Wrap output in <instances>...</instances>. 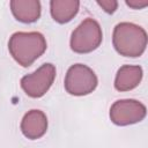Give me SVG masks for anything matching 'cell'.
I'll return each instance as SVG.
<instances>
[{"label":"cell","mask_w":148,"mask_h":148,"mask_svg":"<svg viewBox=\"0 0 148 148\" xmlns=\"http://www.w3.org/2000/svg\"><path fill=\"white\" fill-rule=\"evenodd\" d=\"M103 40V32L99 23L87 17L83 20L71 35V49L76 53H89L95 51Z\"/></svg>","instance_id":"cell-3"},{"label":"cell","mask_w":148,"mask_h":148,"mask_svg":"<svg viewBox=\"0 0 148 148\" xmlns=\"http://www.w3.org/2000/svg\"><path fill=\"white\" fill-rule=\"evenodd\" d=\"M146 106L136 99H119L110 108V119L118 126L136 124L146 117Z\"/></svg>","instance_id":"cell-6"},{"label":"cell","mask_w":148,"mask_h":148,"mask_svg":"<svg viewBox=\"0 0 148 148\" xmlns=\"http://www.w3.org/2000/svg\"><path fill=\"white\" fill-rule=\"evenodd\" d=\"M142 68L138 65L121 66L114 77V88L118 91H128L136 88L142 80Z\"/></svg>","instance_id":"cell-9"},{"label":"cell","mask_w":148,"mask_h":148,"mask_svg":"<svg viewBox=\"0 0 148 148\" xmlns=\"http://www.w3.org/2000/svg\"><path fill=\"white\" fill-rule=\"evenodd\" d=\"M47 131V117L40 110L28 111L21 121V132L30 140H37L42 138Z\"/></svg>","instance_id":"cell-7"},{"label":"cell","mask_w":148,"mask_h":148,"mask_svg":"<svg viewBox=\"0 0 148 148\" xmlns=\"http://www.w3.org/2000/svg\"><path fill=\"white\" fill-rule=\"evenodd\" d=\"M12 14L22 23H32L40 16V2L38 0H12L9 2Z\"/></svg>","instance_id":"cell-8"},{"label":"cell","mask_w":148,"mask_h":148,"mask_svg":"<svg viewBox=\"0 0 148 148\" xmlns=\"http://www.w3.org/2000/svg\"><path fill=\"white\" fill-rule=\"evenodd\" d=\"M56 67L52 64H44L35 72L21 79V88L32 98L44 96L51 88L56 79Z\"/></svg>","instance_id":"cell-5"},{"label":"cell","mask_w":148,"mask_h":148,"mask_svg":"<svg viewBox=\"0 0 148 148\" xmlns=\"http://www.w3.org/2000/svg\"><path fill=\"white\" fill-rule=\"evenodd\" d=\"M112 43L119 54L136 58L146 51L147 32L138 24L131 22H120L113 29Z\"/></svg>","instance_id":"cell-2"},{"label":"cell","mask_w":148,"mask_h":148,"mask_svg":"<svg viewBox=\"0 0 148 148\" xmlns=\"http://www.w3.org/2000/svg\"><path fill=\"white\" fill-rule=\"evenodd\" d=\"M45 37L37 31H17L8 40V50L14 60L22 67L30 66L45 51Z\"/></svg>","instance_id":"cell-1"},{"label":"cell","mask_w":148,"mask_h":148,"mask_svg":"<svg viewBox=\"0 0 148 148\" xmlns=\"http://www.w3.org/2000/svg\"><path fill=\"white\" fill-rule=\"evenodd\" d=\"M97 5L108 14H112L118 8V2L116 0H97Z\"/></svg>","instance_id":"cell-11"},{"label":"cell","mask_w":148,"mask_h":148,"mask_svg":"<svg viewBox=\"0 0 148 148\" xmlns=\"http://www.w3.org/2000/svg\"><path fill=\"white\" fill-rule=\"evenodd\" d=\"M80 1L77 0H52L50 2V13L58 23L69 22L79 12Z\"/></svg>","instance_id":"cell-10"},{"label":"cell","mask_w":148,"mask_h":148,"mask_svg":"<svg viewBox=\"0 0 148 148\" xmlns=\"http://www.w3.org/2000/svg\"><path fill=\"white\" fill-rule=\"evenodd\" d=\"M98 84L95 72L83 64L72 65L65 76V89L73 96H86L92 92Z\"/></svg>","instance_id":"cell-4"},{"label":"cell","mask_w":148,"mask_h":148,"mask_svg":"<svg viewBox=\"0 0 148 148\" xmlns=\"http://www.w3.org/2000/svg\"><path fill=\"white\" fill-rule=\"evenodd\" d=\"M126 5L133 9H142L148 6V0H126Z\"/></svg>","instance_id":"cell-12"}]
</instances>
